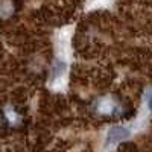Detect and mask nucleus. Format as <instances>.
I'll use <instances>...</instances> for the list:
<instances>
[{"mask_svg": "<svg viewBox=\"0 0 152 152\" xmlns=\"http://www.w3.org/2000/svg\"><path fill=\"white\" fill-rule=\"evenodd\" d=\"M111 2V0H94V5L96 6H105Z\"/></svg>", "mask_w": 152, "mask_h": 152, "instance_id": "4", "label": "nucleus"}, {"mask_svg": "<svg viewBox=\"0 0 152 152\" xmlns=\"http://www.w3.org/2000/svg\"><path fill=\"white\" fill-rule=\"evenodd\" d=\"M145 105L148 113H152V90H148L145 93Z\"/></svg>", "mask_w": 152, "mask_h": 152, "instance_id": "3", "label": "nucleus"}, {"mask_svg": "<svg viewBox=\"0 0 152 152\" xmlns=\"http://www.w3.org/2000/svg\"><path fill=\"white\" fill-rule=\"evenodd\" d=\"M97 110H99L100 114H107V116H110V114L116 113V104H114L110 97H107V99H102L99 102Z\"/></svg>", "mask_w": 152, "mask_h": 152, "instance_id": "2", "label": "nucleus"}, {"mask_svg": "<svg viewBox=\"0 0 152 152\" xmlns=\"http://www.w3.org/2000/svg\"><path fill=\"white\" fill-rule=\"evenodd\" d=\"M131 135V131L129 128H126V126H114V128H111L108 132H107V138H105V151H111L116 148L122 140H125V138H129Z\"/></svg>", "mask_w": 152, "mask_h": 152, "instance_id": "1", "label": "nucleus"}]
</instances>
